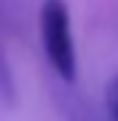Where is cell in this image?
Instances as JSON below:
<instances>
[{
  "label": "cell",
  "instance_id": "1",
  "mask_svg": "<svg viewBox=\"0 0 118 121\" xmlns=\"http://www.w3.org/2000/svg\"><path fill=\"white\" fill-rule=\"evenodd\" d=\"M38 30L48 65L65 83H73L78 78V54L70 27V8L65 0H43L38 13Z\"/></svg>",
  "mask_w": 118,
  "mask_h": 121
},
{
  "label": "cell",
  "instance_id": "2",
  "mask_svg": "<svg viewBox=\"0 0 118 121\" xmlns=\"http://www.w3.org/2000/svg\"><path fill=\"white\" fill-rule=\"evenodd\" d=\"M0 102L3 105H16V81H13L8 56L0 46Z\"/></svg>",
  "mask_w": 118,
  "mask_h": 121
},
{
  "label": "cell",
  "instance_id": "3",
  "mask_svg": "<svg viewBox=\"0 0 118 121\" xmlns=\"http://www.w3.org/2000/svg\"><path fill=\"white\" fill-rule=\"evenodd\" d=\"M105 108L110 121H118V75H113L105 86Z\"/></svg>",
  "mask_w": 118,
  "mask_h": 121
}]
</instances>
